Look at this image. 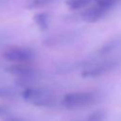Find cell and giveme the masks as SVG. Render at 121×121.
<instances>
[{
	"label": "cell",
	"instance_id": "1",
	"mask_svg": "<svg viewBox=\"0 0 121 121\" xmlns=\"http://www.w3.org/2000/svg\"><path fill=\"white\" fill-rule=\"evenodd\" d=\"M21 95L25 101L37 107H54L57 104L56 96L46 88L29 86L24 88Z\"/></svg>",
	"mask_w": 121,
	"mask_h": 121
},
{
	"label": "cell",
	"instance_id": "2",
	"mask_svg": "<svg viewBox=\"0 0 121 121\" xmlns=\"http://www.w3.org/2000/svg\"><path fill=\"white\" fill-rule=\"evenodd\" d=\"M97 100V95L91 92H77L66 94L61 100V104L68 109L84 107L95 103Z\"/></svg>",
	"mask_w": 121,
	"mask_h": 121
},
{
	"label": "cell",
	"instance_id": "3",
	"mask_svg": "<svg viewBox=\"0 0 121 121\" xmlns=\"http://www.w3.org/2000/svg\"><path fill=\"white\" fill-rule=\"evenodd\" d=\"M119 60L116 59H112V60H102L98 62L93 61L90 65L85 67V69L82 71L81 75L83 78H95L102 76L115 67L119 65Z\"/></svg>",
	"mask_w": 121,
	"mask_h": 121
},
{
	"label": "cell",
	"instance_id": "4",
	"mask_svg": "<svg viewBox=\"0 0 121 121\" xmlns=\"http://www.w3.org/2000/svg\"><path fill=\"white\" fill-rule=\"evenodd\" d=\"M2 57L8 61L16 63H25L35 58V52L28 47H9L2 52Z\"/></svg>",
	"mask_w": 121,
	"mask_h": 121
},
{
	"label": "cell",
	"instance_id": "5",
	"mask_svg": "<svg viewBox=\"0 0 121 121\" xmlns=\"http://www.w3.org/2000/svg\"><path fill=\"white\" fill-rule=\"evenodd\" d=\"M109 10H110V9L96 3L95 6L83 10V12L80 14V17L85 22L95 23V22H97L100 19H102Z\"/></svg>",
	"mask_w": 121,
	"mask_h": 121
},
{
	"label": "cell",
	"instance_id": "6",
	"mask_svg": "<svg viewBox=\"0 0 121 121\" xmlns=\"http://www.w3.org/2000/svg\"><path fill=\"white\" fill-rule=\"evenodd\" d=\"M6 72L9 74L17 76V77H28V78H38V72L31 66L26 65L24 63H16L7 67Z\"/></svg>",
	"mask_w": 121,
	"mask_h": 121
},
{
	"label": "cell",
	"instance_id": "7",
	"mask_svg": "<svg viewBox=\"0 0 121 121\" xmlns=\"http://www.w3.org/2000/svg\"><path fill=\"white\" fill-rule=\"evenodd\" d=\"M33 20L41 30H45L49 25V15L46 12H40L34 15Z\"/></svg>",
	"mask_w": 121,
	"mask_h": 121
},
{
	"label": "cell",
	"instance_id": "8",
	"mask_svg": "<svg viewBox=\"0 0 121 121\" xmlns=\"http://www.w3.org/2000/svg\"><path fill=\"white\" fill-rule=\"evenodd\" d=\"M120 40L119 39H114V40H111L109 42H107L105 44H103L101 46V48L98 51V55L99 56H105L109 53H111L112 50L116 49L119 45H120Z\"/></svg>",
	"mask_w": 121,
	"mask_h": 121
},
{
	"label": "cell",
	"instance_id": "9",
	"mask_svg": "<svg viewBox=\"0 0 121 121\" xmlns=\"http://www.w3.org/2000/svg\"><path fill=\"white\" fill-rule=\"evenodd\" d=\"M18 95V90L10 86H0V97L13 98Z\"/></svg>",
	"mask_w": 121,
	"mask_h": 121
},
{
	"label": "cell",
	"instance_id": "10",
	"mask_svg": "<svg viewBox=\"0 0 121 121\" xmlns=\"http://www.w3.org/2000/svg\"><path fill=\"white\" fill-rule=\"evenodd\" d=\"M53 1L54 0H26L25 6L28 9H39V8L47 6Z\"/></svg>",
	"mask_w": 121,
	"mask_h": 121
},
{
	"label": "cell",
	"instance_id": "11",
	"mask_svg": "<svg viewBox=\"0 0 121 121\" xmlns=\"http://www.w3.org/2000/svg\"><path fill=\"white\" fill-rule=\"evenodd\" d=\"M91 1L92 0H68L66 1V5L70 9H78L89 5Z\"/></svg>",
	"mask_w": 121,
	"mask_h": 121
},
{
	"label": "cell",
	"instance_id": "12",
	"mask_svg": "<svg viewBox=\"0 0 121 121\" xmlns=\"http://www.w3.org/2000/svg\"><path fill=\"white\" fill-rule=\"evenodd\" d=\"M106 116V112L102 110H97V111H95L93 112L89 116H88V120H91V121H98V120H103Z\"/></svg>",
	"mask_w": 121,
	"mask_h": 121
},
{
	"label": "cell",
	"instance_id": "13",
	"mask_svg": "<svg viewBox=\"0 0 121 121\" xmlns=\"http://www.w3.org/2000/svg\"><path fill=\"white\" fill-rule=\"evenodd\" d=\"M97 4L101 5V6H104L108 9H112L113 6H115L118 2H120L121 0H95Z\"/></svg>",
	"mask_w": 121,
	"mask_h": 121
},
{
	"label": "cell",
	"instance_id": "14",
	"mask_svg": "<svg viewBox=\"0 0 121 121\" xmlns=\"http://www.w3.org/2000/svg\"><path fill=\"white\" fill-rule=\"evenodd\" d=\"M10 115H11V113H10L7 109L0 107V116H2V117H4V118H6L7 116H9V117H10ZM8 119H9V117H8Z\"/></svg>",
	"mask_w": 121,
	"mask_h": 121
},
{
	"label": "cell",
	"instance_id": "15",
	"mask_svg": "<svg viewBox=\"0 0 121 121\" xmlns=\"http://www.w3.org/2000/svg\"><path fill=\"white\" fill-rule=\"evenodd\" d=\"M6 40H7L6 35H4V34H1V33H0V43H2L3 42H5Z\"/></svg>",
	"mask_w": 121,
	"mask_h": 121
},
{
	"label": "cell",
	"instance_id": "16",
	"mask_svg": "<svg viewBox=\"0 0 121 121\" xmlns=\"http://www.w3.org/2000/svg\"><path fill=\"white\" fill-rule=\"evenodd\" d=\"M0 5H1V2H0Z\"/></svg>",
	"mask_w": 121,
	"mask_h": 121
},
{
	"label": "cell",
	"instance_id": "17",
	"mask_svg": "<svg viewBox=\"0 0 121 121\" xmlns=\"http://www.w3.org/2000/svg\"><path fill=\"white\" fill-rule=\"evenodd\" d=\"M0 81H1V79H0Z\"/></svg>",
	"mask_w": 121,
	"mask_h": 121
}]
</instances>
